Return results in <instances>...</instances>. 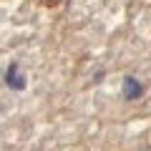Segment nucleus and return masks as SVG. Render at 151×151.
I'll list each match as a JSON object with an SVG mask.
<instances>
[{"mask_svg":"<svg viewBox=\"0 0 151 151\" xmlns=\"http://www.w3.org/2000/svg\"><path fill=\"white\" fill-rule=\"evenodd\" d=\"M5 83L10 88H15V91H23L25 88V76L20 73V65L18 63H10L8 65V70H5Z\"/></svg>","mask_w":151,"mask_h":151,"instance_id":"obj_1","label":"nucleus"},{"mask_svg":"<svg viewBox=\"0 0 151 151\" xmlns=\"http://www.w3.org/2000/svg\"><path fill=\"white\" fill-rule=\"evenodd\" d=\"M124 98H129V101H136V98H141L144 96V86L139 83V78H124Z\"/></svg>","mask_w":151,"mask_h":151,"instance_id":"obj_2","label":"nucleus"}]
</instances>
